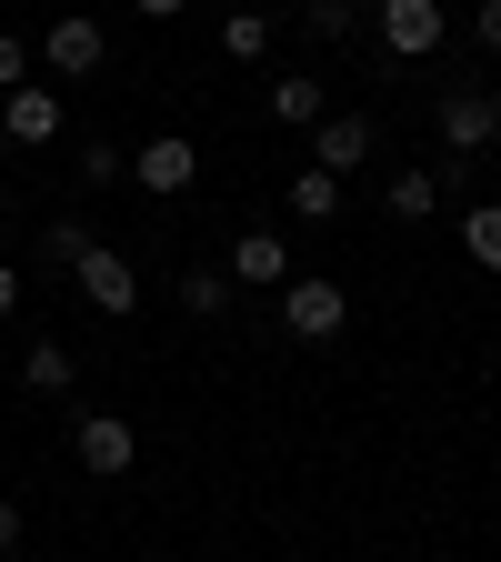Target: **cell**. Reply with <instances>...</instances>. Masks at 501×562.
Listing matches in <instances>:
<instances>
[{"label": "cell", "instance_id": "cell-15", "mask_svg": "<svg viewBox=\"0 0 501 562\" xmlns=\"http://www.w3.org/2000/svg\"><path fill=\"white\" fill-rule=\"evenodd\" d=\"M21 382H31V392H70V351H60V341H31V351H21Z\"/></svg>", "mask_w": 501, "mask_h": 562}, {"label": "cell", "instance_id": "cell-13", "mask_svg": "<svg viewBox=\"0 0 501 562\" xmlns=\"http://www.w3.org/2000/svg\"><path fill=\"white\" fill-rule=\"evenodd\" d=\"M292 211H301V222H331V211H341V181L311 161V171H292Z\"/></svg>", "mask_w": 501, "mask_h": 562}, {"label": "cell", "instance_id": "cell-8", "mask_svg": "<svg viewBox=\"0 0 501 562\" xmlns=\"http://www.w3.org/2000/svg\"><path fill=\"white\" fill-rule=\"evenodd\" d=\"M311 131H321V140H311V161H321L331 181H351V171L372 161V121H362V111H321Z\"/></svg>", "mask_w": 501, "mask_h": 562}, {"label": "cell", "instance_id": "cell-3", "mask_svg": "<svg viewBox=\"0 0 501 562\" xmlns=\"http://www.w3.org/2000/svg\"><path fill=\"white\" fill-rule=\"evenodd\" d=\"M70 281H81V302H91L101 322H121V312L140 302V271H130V251H111V241H91V251H81V271H70Z\"/></svg>", "mask_w": 501, "mask_h": 562}, {"label": "cell", "instance_id": "cell-23", "mask_svg": "<svg viewBox=\"0 0 501 562\" xmlns=\"http://www.w3.org/2000/svg\"><path fill=\"white\" fill-rule=\"evenodd\" d=\"M130 11H140V21H181V0H130Z\"/></svg>", "mask_w": 501, "mask_h": 562}, {"label": "cell", "instance_id": "cell-12", "mask_svg": "<svg viewBox=\"0 0 501 562\" xmlns=\"http://www.w3.org/2000/svg\"><path fill=\"white\" fill-rule=\"evenodd\" d=\"M462 251L501 281V201H471V211H462Z\"/></svg>", "mask_w": 501, "mask_h": 562}, {"label": "cell", "instance_id": "cell-20", "mask_svg": "<svg viewBox=\"0 0 501 562\" xmlns=\"http://www.w3.org/2000/svg\"><path fill=\"white\" fill-rule=\"evenodd\" d=\"M81 181H91V191L130 181V151H111V140H81Z\"/></svg>", "mask_w": 501, "mask_h": 562}, {"label": "cell", "instance_id": "cell-21", "mask_svg": "<svg viewBox=\"0 0 501 562\" xmlns=\"http://www.w3.org/2000/svg\"><path fill=\"white\" fill-rule=\"evenodd\" d=\"M21 81H31V50H21V41H11V31H0V101H11V91H21Z\"/></svg>", "mask_w": 501, "mask_h": 562}, {"label": "cell", "instance_id": "cell-17", "mask_svg": "<svg viewBox=\"0 0 501 562\" xmlns=\"http://www.w3.org/2000/svg\"><path fill=\"white\" fill-rule=\"evenodd\" d=\"M181 312H201V322L231 312V281H221V271H181Z\"/></svg>", "mask_w": 501, "mask_h": 562}, {"label": "cell", "instance_id": "cell-9", "mask_svg": "<svg viewBox=\"0 0 501 562\" xmlns=\"http://www.w3.org/2000/svg\"><path fill=\"white\" fill-rule=\"evenodd\" d=\"M0 131H11L21 151H41V140L60 131V91H50V81H21L11 101H0Z\"/></svg>", "mask_w": 501, "mask_h": 562}, {"label": "cell", "instance_id": "cell-5", "mask_svg": "<svg viewBox=\"0 0 501 562\" xmlns=\"http://www.w3.org/2000/svg\"><path fill=\"white\" fill-rule=\"evenodd\" d=\"M41 60L60 70V81H81V70H101V60H111V31H101L91 11H60V21L41 31Z\"/></svg>", "mask_w": 501, "mask_h": 562}, {"label": "cell", "instance_id": "cell-26", "mask_svg": "<svg viewBox=\"0 0 501 562\" xmlns=\"http://www.w3.org/2000/svg\"><path fill=\"white\" fill-rule=\"evenodd\" d=\"M0 222H11V191H0Z\"/></svg>", "mask_w": 501, "mask_h": 562}, {"label": "cell", "instance_id": "cell-4", "mask_svg": "<svg viewBox=\"0 0 501 562\" xmlns=\"http://www.w3.org/2000/svg\"><path fill=\"white\" fill-rule=\"evenodd\" d=\"M432 121H442V140H452V151H491V140H501V91H471V81H452Z\"/></svg>", "mask_w": 501, "mask_h": 562}, {"label": "cell", "instance_id": "cell-16", "mask_svg": "<svg viewBox=\"0 0 501 562\" xmlns=\"http://www.w3.org/2000/svg\"><path fill=\"white\" fill-rule=\"evenodd\" d=\"M221 50H231V60H261V50H271V11H231V21H221Z\"/></svg>", "mask_w": 501, "mask_h": 562}, {"label": "cell", "instance_id": "cell-1", "mask_svg": "<svg viewBox=\"0 0 501 562\" xmlns=\"http://www.w3.org/2000/svg\"><path fill=\"white\" fill-rule=\"evenodd\" d=\"M372 41L391 60H432L452 41V11H442V0H372Z\"/></svg>", "mask_w": 501, "mask_h": 562}, {"label": "cell", "instance_id": "cell-2", "mask_svg": "<svg viewBox=\"0 0 501 562\" xmlns=\"http://www.w3.org/2000/svg\"><path fill=\"white\" fill-rule=\"evenodd\" d=\"M351 302H341V281H281V331L292 341H341Z\"/></svg>", "mask_w": 501, "mask_h": 562}, {"label": "cell", "instance_id": "cell-10", "mask_svg": "<svg viewBox=\"0 0 501 562\" xmlns=\"http://www.w3.org/2000/svg\"><path fill=\"white\" fill-rule=\"evenodd\" d=\"M231 281H292V241L281 232H241L231 241Z\"/></svg>", "mask_w": 501, "mask_h": 562}, {"label": "cell", "instance_id": "cell-24", "mask_svg": "<svg viewBox=\"0 0 501 562\" xmlns=\"http://www.w3.org/2000/svg\"><path fill=\"white\" fill-rule=\"evenodd\" d=\"M0 312H21V271L11 261H0Z\"/></svg>", "mask_w": 501, "mask_h": 562}, {"label": "cell", "instance_id": "cell-18", "mask_svg": "<svg viewBox=\"0 0 501 562\" xmlns=\"http://www.w3.org/2000/svg\"><path fill=\"white\" fill-rule=\"evenodd\" d=\"M81 251H91L81 222H50V232H41V261H50V271H81Z\"/></svg>", "mask_w": 501, "mask_h": 562}, {"label": "cell", "instance_id": "cell-14", "mask_svg": "<svg viewBox=\"0 0 501 562\" xmlns=\"http://www.w3.org/2000/svg\"><path fill=\"white\" fill-rule=\"evenodd\" d=\"M301 21H311L321 41H351V31H372V11H362V0H301Z\"/></svg>", "mask_w": 501, "mask_h": 562}, {"label": "cell", "instance_id": "cell-19", "mask_svg": "<svg viewBox=\"0 0 501 562\" xmlns=\"http://www.w3.org/2000/svg\"><path fill=\"white\" fill-rule=\"evenodd\" d=\"M271 111L311 131V121H321V81H271Z\"/></svg>", "mask_w": 501, "mask_h": 562}, {"label": "cell", "instance_id": "cell-6", "mask_svg": "<svg viewBox=\"0 0 501 562\" xmlns=\"http://www.w3.org/2000/svg\"><path fill=\"white\" fill-rule=\"evenodd\" d=\"M70 452H81V472H101V482H121L140 462V442H130L121 412H81V422H70Z\"/></svg>", "mask_w": 501, "mask_h": 562}, {"label": "cell", "instance_id": "cell-22", "mask_svg": "<svg viewBox=\"0 0 501 562\" xmlns=\"http://www.w3.org/2000/svg\"><path fill=\"white\" fill-rule=\"evenodd\" d=\"M471 31H481V50H501V0H481V21H471Z\"/></svg>", "mask_w": 501, "mask_h": 562}, {"label": "cell", "instance_id": "cell-7", "mask_svg": "<svg viewBox=\"0 0 501 562\" xmlns=\"http://www.w3.org/2000/svg\"><path fill=\"white\" fill-rule=\"evenodd\" d=\"M130 181L151 191V201H171V191H191V181H201V151H191L181 131H161V140H140V151H130Z\"/></svg>", "mask_w": 501, "mask_h": 562}, {"label": "cell", "instance_id": "cell-11", "mask_svg": "<svg viewBox=\"0 0 501 562\" xmlns=\"http://www.w3.org/2000/svg\"><path fill=\"white\" fill-rule=\"evenodd\" d=\"M382 211H391V222H432V211H442V171H391Z\"/></svg>", "mask_w": 501, "mask_h": 562}, {"label": "cell", "instance_id": "cell-25", "mask_svg": "<svg viewBox=\"0 0 501 562\" xmlns=\"http://www.w3.org/2000/svg\"><path fill=\"white\" fill-rule=\"evenodd\" d=\"M21 542V503H0V552H11Z\"/></svg>", "mask_w": 501, "mask_h": 562}]
</instances>
